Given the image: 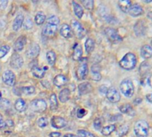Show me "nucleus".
<instances>
[{
	"label": "nucleus",
	"instance_id": "nucleus-6",
	"mask_svg": "<svg viewBox=\"0 0 152 137\" xmlns=\"http://www.w3.org/2000/svg\"><path fill=\"white\" fill-rule=\"evenodd\" d=\"M31 107L36 112H43L47 109V103L42 99H35L31 102Z\"/></svg>",
	"mask_w": 152,
	"mask_h": 137
},
{
	"label": "nucleus",
	"instance_id": "nucleus-32",
	"mask_svg": "<svg viewBox=\"0 0 152 137\" xmlns=\"http://www.w3.org/2000/svg\"><path fill=\"white\" fill-rule=\"evenodd\" d=\"M46 15L44 14L43 12H38L36 15H35V22L37 25H42L45 22Z\"/></svg>",
	"mask_w": 152,
	"mask_h": 137
},
{
	"label": "nucleus",
	"instance_id": "nucleus-20",
	"mask_svg": "<svg viewBox=\"0 0 152 137\" xmlns=\"http://www.w3.org/2000/svg\"><path fill=\"white\" fill-rule=\"evenodd\" d=\"M141 55L144 59H149L152 56V47L150 45H145L141 49Z\"/></svg>",
	"mask_w": 152,
	"mask_h": 137
},
{
	"label": "nucleus",
	"instance_id": "nucleus-23",
	"mask_svg": "<svg viewBox=\"0 0 152 137\" xmlns=\"http://www.w3.org/2000/svg\"><path fill=\"white\" fill-rule=\"evenodd\" d=\"M119 110L122 112V113H125V114H129L130 116H133L135 114V111L133 110V107L130 104H123L119 107Z\"/></svg>",
	"mask_w": 152,
	"mask_h": 137
},
{
	"label": "nucleus",
	"instance_id": "nucleus-50",
	"mask_svg": "<svg viewBox=\"0 0 152 137\" xmlns=\"http://www.w3.org/2000/svg\"><path fill=\"white\" fill-rule=\"evenodd\" d=\"M107 91H108V88H107L106 85H101V86L99 87V92H100V93H103V94H107Z\"/></svg>",
	"mask_w": 152,
	"mask_h": 137
},
{
	"label": "nucleus",
	"instance_id": "nucleus-4",
	"mask_svg": "<svg viewBox=\"0 0 152 137\" xmlns=\"http://www.w3.org/2000/svg\"><path fill=\"white\" fill-rule=\"evenodd\" d=\"M81 63L77 69L76 71V75H77V78L79 79H85L88 72H89V68H88V64H87V59H81Z\"/></svg>",
	"mask_w": 152,
	"mask_h": 137
},
{
	"label": "nucleus",
	"instance_id": "nucleus-19",
	"mask_svg": "<svg viewBox=\"0 0 152 137\" xmlns=\"http://www.w3.org/2000/svg\"><path fill=\"white\" fill-rule=\"evenodd\" d=\"M23 21H24V17H23L22 14H18L16 16V18L15 19L14 21V23H13V30L15 31H18L22 26V23H23Z\"/></svg>",
	"mask_w": 152,
	"mask_h": 137
},
{
	"label": "nucleus",
	"instance_id": "nucleus-22",
	"mask_svg": "<svg viewBox=\"0 0 152 137\" xmlns=\"http://www.w3.org/2000/svg\"><path fill=\"white\" fill-rule=\"evenodd\" d=\"M15 109L19 112H23L25 111L27 109V104L25 103V101L23 99H18L16 100V102L15 103Z\"/></svg>",
	"mask_w": 152,
	"mask_h": 137
},
{
	"label": "nucleus",
	"instance_id": "nucleus-41",
	"mask_svg": "<svg viewBox=\"0 0 152 137\" xmlns=\"http://www.w3.org/2000/svg\"><path fill=\"white\" fill-rule=\"evenodd\" d=\"M22 93H24L25 94L27 95H30V94H33L35 93V88H34V86H25V87H23V88H22Z\"/></svg>",
	"mask_w": 152,
	"mask_h": 137
},
{
	"label": "nucleus",
	"instance_id": "nucleus-13",
	"mask_svg": "<svg viewBox=\"0 0 152 137\" xmlns=\"http://www.w3.org/2000/svg\"><path fill=\"white\" fill-rule=\"evenodd\" d=\"M40 52V45L36 43H32L31 45H30V47L26 51V56L28 58H35L39 55Z\"/></svg>",
	"mask_w": 152,
	"mask_h": 137
},
{
	"label": "nucleus",
	"instance_id": "nucleus-57",
	"mask_svg": "<svg viewBox=\"0 0 152 137\" xmlns=\"http://www.w3.org/2000/svg\"><path fill=\"white\" fill-rule=\"evenodd\" d=\"M142 100L141 98H137V99L135 100V101H134V103H135V104H139V103H142Z\"/></svg>",
	"mask_w": 152,
	"mask_h": 137
},
{
	"label": "nucleus",
	"instance_id": "nucleus-2",
	"mask_svg": "<svg viewBox=\"0 0 152 137\" xmlns=\"http://www.w3.org/2000/svg\"><path fill=\"white\" fill-rule=\"evenodd\" d=\"M149 124L144 120H139L134 125V133L138 137H147L149 134Z\"/></svg>",
	"mask_w": 152,
	"mask_h": 137
},
{
	"label": "nucleus",
	"instance_id": "nucleus-29",
	"mask_svg": "<svg viewBox=\"0 0 152 137\" xmlns=\"http://www.w3.org/2000/svg\"><path fill=\"white\" fill-rule=\"evenodd\" d=\"M72 4H73V6H74V11L75 15L79 19H81V17H83V6H81V5H79L78 3H76V2H73Z\"/></svg>",
	"mask_w": 152,
	"mask_h": 137
},
{
	"label": "nucleus",
	"instance_id": "nucleus-24",
	"mask_svg": "<svg viewBox=\"0 0 152 137\" xmlns=\"http://www.w3.org/2000/svg\"><path fill=\"white\" fill-rule=\"evenodd\" d=\"M91 78L94 81H99L101 79V74L99 73V67L93 65L91 68Z\"/></svg>",
	"mask_w": 152,
	"mask_h": 137
},
{
	"label": "nucleus",
	"instance_id": "nucleus-7",
	"mask_svg": "<svg viewBox=\"0 0 152 137\" xmlns=\"http://www.w3.org/2000/svg\"><path fill=\"white\" fill-rule=\"evenodd\" d=\"M106 95H107V98H108V101L110 103H118L120 101V99H121L119 92L116 90L115 87H110V88H108V91H107Z\"/></svg>",
	"mask_w": 152,
	"mask_h": 137
},
{
	"label": "nucleus",
	"instance_id": "nucleus-16",
	"mask_svg": "<svg viewBox=\"0 0 152 137\" xmlns=\"http://www.w3.org/2000/svg\"><path fill=\"white\" fill-rule=\"evenodd\" d=\"M128 12H129V14L133 17H137V16H140L142 15L143 14V9L142 7L138 5V4H134V5H132L129 11H128Z\"/></svg>",
	"mask_w": 152,
	"mask_h": 137
},
{
	"label": "nucleus",
	"instance_id": "nucleus-59",
	"mask_svg": "<svg viewBox=\"0 0 152 137\" xmlns=\"http://www.w3.org/2000/svg\"><path fill=\"white\" fill-rule=\"evenodd\" d=\"M0 100H1V94H0Z\"/></svg>",
	"mask_w": 152,
	"mask_h": 137
},
{
	"label": "nucleus",
	"instance_id": "nucleus-26",
	"mask_svg": "<svg viewBox=\"0 0 152 137\" xmlns=\"http://www.w3.org/2000/svg\"><path fill=\"white\" fill-rule=\"evenodd\" d=\"M79 91L81 94H86L91 91V85L89 82H84L79 85Z\"/></svg>",
	"mask_w": 152,
	"mask_h": 137
},
{
	"label": "nucleus",
	"instance_id": "nucleus-47",
	"mask_svg": "<svg viewBox=\"0 0 152 137\" xmlns=\"http://www.w3.org/2000/svg\"><path fill=\"white\" fill-rule=\"evenodd\" d=\"M85 115H86V110H85L84 109H83V108H79V109H77V117H78L79 118H83Z\"/></svg>",
	"mask_w": 152,
	"mask_h": 137
},
{
	"label": "nucleus",
	"instance_id": "nucleus-54",
	"mask_svg": "<svg viewBox=\"0 0 152 137\" xmlns=\"http://www.w3.org/2000/svg\"><path fill=\"white\" fill-rule=\"evenodd\" d=\"M146 99H147V101H148L149 103H152V93L147 94V95H146Z\"/></svg>",
	"mask_w": 152,
	"mask_h": 137
},
{
	"label": "nucleus",
	"instance_id": "nucleus-27",
	"mask_svg": "<svg viewBox=\"0 0 152 137\" xmlns=\"http://www.w3.org/2000/svg\"><path fill=\"white\" fill-rule=\"evenodd\" d=\"M131 6H132V3L130 0H120L118 2V6L121 9V11H123L124 12H127L129 11Z\"/></svg>",
	"mask_w": 152,
	"mask_h": 137
},
{
	"label": "nucleus",
	"instance_id": "nucleus-51",
	"mask_svg": "<svg viewBox=\"0 0 152 137\" xmlns=\"http://www.w3.org/2000/svg\"><path fill=\"white\" fill-rule=\"evenodd\" d=\"M30 67H31V69H33L35 67H38V61L36 60H34L31 62H30Z\"/></svg>",
	"mask_w": 152,
	"mask_h": 137
},
{
	"label": "nucleus",
	"instance_id": "nucleus-5",
	"mask_svg": "<svg viewBox=\"0 0 152 137\" xmlns=\"http://www.w3.org/2000/svg\"><path fill=\"white\" fill-rule=\"evenodd\" d=\"M71 28L73 30V32L75 33L78 39H83V37L86 35V30L78 21H75V20L72 21Z\"/></svg>",
	"mask_w": 152,
	"mask_h": 137
},
{
	"label": "nucleus",
	"instance_id": "nucleus-11",
	"mask_svg": "<svg viewBox=\"0 0 152 137\" xmlns=\"http://www.w3.org/2000/svg\"><path fill=\"white\" fill-rule=\"evenodd\" d=\"M10 65L12 68L14 69H20L22 68V66L23 65V59L22 58V56L18 54H14L11 57L10 60Z\"/></svg>",
	"mask_w": 152,
	"mask_h": 137
},
{
	"label": "nucleus",
	"instance_id": "nucleus-21",
	"mask_svg": "<svg viewBox=\"0 0 152 137\" xmlns=\"http://www.w3.org/2000/svg\"><path fill=\"white\" fill-rule=\"evenodd\" d=\"M46 70H48V68H39V67H35L33 69H31V71H32V74L34 77H36L38 78H42L45 74H46Z\"/></svg>",
	"mask_w": 152,
	"mask_h": 137
},
{
	"label": "nucleus",
	"instance_id": "nucleus-58",
	"mask_svg": "<svg viewBox=\"0 0 152 137\" xmlns=\"http://www.w3.org/2000/svg\"><path fill=\"white\" fill-rule=\"evenodd\" d=\"M151 1H152V0H145L146 3H149V2H151Z\"/></svg>",
	"mask_w": 152,
	"mask_h": 137
},
{
	"label": "nucleus",
	"instance_id": "nucleus-8",
	"mask_svg": "<svg viewBox=\"0 0 152 137\" xmlns=\"http://www.w3.org/2000/svg\"><path fill=\"white\" fill-rule=\"evenodd\" d=\"M105 34L108 36V39L112 43H117L122 40V37L119 36L118 32L113 28H107L105 30Z\"/></svg>",
	"mask_w": 152,
	"mask_h": 137
},
{
	"label": "nucleus",
	"instance_id": "nucleus-1",
	"mask_svg": "<svg viewBox=\"0 0 152 137\" xmlns=\"http://www.w3.org/2000/svg\"><path fill=\"white\" fill-rule=\"evenodd\" d=\"M137 63V58L134 54L133 53H128L126 54L122 60L119 61V65L121 68L124 70H133L135 68Z\"/></svg>",
	"mask_w": 152,
	"mask_h": 137
},
{
	"label": "nucleus",
	"instance_id": "nucleus-44",
	"mask_svg": "<svg viewBox=\"0 0 152 137\" xmlns=\"http://www.w3.org/2000/svg\"><path fill=\"white\" fill-rule=\"evenodd\" d=\"M102 125H103V118H98L94 120V123H93V126H94L96 130H100L102 127Z\"/></svg>",
	"mask_w": 152,
	"mask_h": 137
},
{
	"label": "nucleus",
	"instance_id": "nucleus-46",
	"mask_svg": "<svg viewBox=\"0 0 152 137\" xmlns=\"http://www.w3.org/2000/svg\"><path fill=\"white\" fill-rule=\"evenodd\" d=\"M141 84L144 86L150 85V77L149 76V75H144L141 80Z\"/></svg>",
	"mask_w": 152,
	"mask_h": 137
},
{
	"label": "nucleus",
	"instance_id": "nucleus-37",
	"mask_svg": "<svg viewBox=\"0 0 152 137\" xmlns=\"http://www.w3.org/2000/svg\"><path fill=\"white\" fill-rule=\"evenodd\" d=\"M60 22V20L58 18L56 15H50L49 18H48V22L47 23H49V24H52V25H56V26H58V24Z\"/></svg>",
	"mask_w": 152,
	"mask_h": 137
},
{
	"label": "nucleus",
	"instance_id": "nucleus-56",
	"mask_svg": "<svg viewBox=\"0 0 152 137\" xmlns=\"http://www.w3.org/2000/svg\"><path fill=\"white\" fill-rule=\"evenodd\" d=\"M63 137H78V135H75L74 134H66Z\"/></svg>",
	"mask_w": 152,
	"mask_h": 137
},
{
	"label": "nucleus",
	"instance_id": "nucleus-17",
	"mask_svg": "<svg viewBox=\"0 0 152 137\" xmlns=\"http://www.w3.org/2000/svg\"><path fill=\"white\" fill-rule=\"evenodd\" d=\"M26 41H27V40H26L25 36H19L18 39H17V40L15 42V45H14V48H15V51H17V52L22 51L23 47L25 46Z\"/></svg>",
	"mask_w": 152,
	"mask_h": 137
},
{
	"label": "nucleus",
	"instance_id": "nucleus-34",
	"mask_svg": "<svg viewBox=\"0 0 152 137\" xmlns=\"http://www.w3.org/2000/svg\"><path fill=\"white\" fill-rule=\"evenodd\" d=\"M115 130V125H108V126H107V127H105L102 128L101 133H102L103 135H109Z\"/></svg>",
	"mask_w": 152,
	"mask_h": 137
},
{
	"label": "nucleus",
	"instance_id": "nucleus-25",
	"mask_svg": "<svg viewBox=\"0 0 152 137\" xmlns=\"http://www.w3.org/2000/svg\"><path fill=\"white\" fill-rule=\"evenodd\" d=\"M83 56V49H81V45L76 44L74 48V54H73V59L74 61H80Z\"/></svg>",
	"mask_w": 152,
	"mask_h": 137
},
{
	"label": "nucleus",
	"instance_id": "nucleus-30",
	"mask_svg": "<svg viewBox=\"0 0 152 137\" xmlns=\"http://www.w3.org/2000/svg\"><path fill=\"white\" fill-rule=\"evenodd\" d=\"M95 48V42L92 39H88L85 42V50L87 54H90Z\"/></svg>",
	"mask_w": 152,
	"mask_h": 137
},
{
	"label": "nucleus",
	"instance_id": "nucleus-48",
	"mask_svg": "<svg viewBox=\"0 0 152 137\" xmlns=\"http://www.w3.org/2000/svg\"><path fill=\"white\" fill-rule=\"evenodd\" d=\"M14 127V122L13 120L8 119L6 121H5V128H10Z\"/></svg>",
	"mask_w": 152,
	"mask_h": 137
},
{
	"label": "nucleus",
	"instance_id": "nucleus-60",
	"mask_svg": "<svg viewBox=\"0 0 152 137\" xmlns=\"http://www.w3.org/2000/svg\"><path fill=\"white\" fill-rule=\"evenodd\" d=\"M151 45H152V40H151Z\"/></svg>",
	"mask_w": 152,
	"mask_h": 137
},
{
	"label": "nucleus",
	"instance_id": "nucleus-45",
	"mask_svg": "<svg viewBox=\"0 0 152 137\" xmlns=\"http://www.w3.org/2000/svg\"><path fill=\"white\" fill-rule=\"evenodd\" d=\"M48 124H49V120L47 118H40L38 120V126L40 127H45L48 126Z\"/></svg>",
	"mask_w": 152,
	"mask_h": 137
},
{
	"label": "nucleus",
	"instance_id": "nucleus-53",
	"mask_svg": "<svg viewBox=\"0 0 152 137\" xmlns=\"http://www.w3.org/2000/svg\"><path fill=\"white\" fill-rule=\"evenodd\" d=\"M50 137H60L61 136V134L59 132H53L49 134Z\"/></svg>",
	"mask_w": 152,
	"mask_h": 137
},
{
	"label": "nucleus",
	"instance_id": "nucleus-39",
	"mask_svg": "<svg viewBox=\"0 0 152 137\" xmlns=\"http://www.w3.org/2000/svg\"><path fill=\"white\" fill-rule=\"evenodd\" d=\"M77 134H78V137H95L92 133L86 130H83V129L78 130Z\"/></svg>",
	"mask_w": 152,
	"mask_h": 137
},
{
	"label": "nucleus",
	"instance_id": "nucleus-33",
	"mask_svg": "<svg viewBox=\"0 0 152 137\" xmlns=\"http://www.w3.org/2000/svg\"><path fill=\"white\" fill-rule=\"evenodd\" d=\"M56 55L55 52L49 51L48 53H47V61H48L49 65L53 66L56 62Z\"/></svg>",
	"mask_w": 152,
	"mask_h": 137
},
{
	"label": "nucleus",
	"instance_id": "nucleus-55",
	"mask_svg": "<svg viewBox=\"0 0 152 137\" xmlns=\"http://www.w3.org/2000/svg\"><path fill=\"white\" fill-rule=\"evenodd\" d=\"M122 118V116L121 115H115V117H112V118H111V120H115V119H116V120H119V119H121Z\"/></svg>",
	"mask_w": 152,
	"mask_h": 137
},
{
	"label": "nucleus",
	"instance_id": "nucleus-43",
	"mask_svg": "<svg viewBox=\"0 0 152 137\" xmlns=\"http://www.w3.org/2000/svg\"><path fill=\"white\" fill-rule=\"evenodd\" d=\"M149 64L147 63V62H143L141 65V67H140V72L144 76V75H147V72H149Z\"/></svg>",
	"mask_w": 152,
	"mask_h": 137
},
{
	"label": "nucleus",
	"instance_id": "nucleus-36",
	"mask_svg": "<svg viewBox=\"0 0 152 137\" xmlns=\"http://www.w3.org/2000/svg\"><path fill=\"white\" fill-rule=\"evenodd\" d=\"M10 105H11V103L9 100H7L6 98H1V100H0V109H9Z\"/></svg>",
	"mask_w": 152,
	"mask_h": 137
},
{
	"label": "nucleus",
	"instance_id": "nucleus-18",
	"mask_svg": "<svg viewBox=\"0 0 152 137\" xmlns=\"http://www.w3.org/2000/svg\"><path fill=\"white\" fill-rule=\"evenodd\" d=\"M68 82V79L64 75H57V76L54 78V85L57 87H61L63 85H65L66 83Z\"/></svg>",
	"mask_w": 152,
	"mask_h": 137
},
{
	"label": "nucleus",
	"instance_id": "nucleus-52",
	"mask_svg": "<svg viewBox=\"0 0 152 137\" xmlns=\"http://www.w3.org/2000/svg\"><path fill=\"white\" fill-rule=\"evenodd\" d=\"M0 129H5V121L1 115H0Z\"/></svg>",
	"mask_w": 152,
	"mask_h": 137
},
{
	"label": "nucleus",
	"instance_id": "nucleus-9",
	"mask_svg": "<svg viewBox=\"0 0 152 137\" xmlns=\"http://www.w3.org/2000/svg\"><path fill=\"white\" fill-rule=\"evenodd\" d=\"M2 80L3 82L9 86H13L15 84V76L13 71L6 70L2 75Z\"/></svg>",
	"mask_w": 152,
	"mask_h": 137
},
{
	"label": "nucleus",
	"instance_id": "nucleus-10",
	"mask_svg": "<svg viewBox=\"0 0 152 137\" xmlns=\"http://www.w3.org/2000/svg\"><path fill=\"white\" fill-rule=\"evenodd\" d=\"M51 126L54 128L56 129H60V128H64L65 127H66L67 125V121L62 118V117H57V116H54L51 118Z\"/></svg>",
	"mask_w": 152,
	"mask_h": 137
},
{
	"label": "nucleus",
	"instance_id": "nucleus-35",
	"mask_svg": "<svg viewBox=\"0 0 152 137\" xmlns=\"http://www.w3.org/2000/svg\"><path fill=\"white\" fill-rule=\"evenodd\" d=\"M128 131H129V127L127 126V125H122V126L117 129V131H116V134H117L118 136H124Z\"/></svg>",
	"mask_w": 152,
	"mask_h": 137
},
{
	"label": "nucleus",
	"instance_id": "nucleus-38",
	"mask_svg": "<svg viewBox=\"0 0 152 137\" xmlns=\"http://www.w3.org/2000/svg\"><path fill=\"white\" fill-rule=\"evenodd\" d=\"M22 24H23V28H24L26 30H31L33 27V22H32V21H31V19L30 17L24 19Z\"/></svg>",
	"mask_w": 152,
	"mask_h": 137
},
{
	"label": "nucleus",
	"instance_id": "nucleus-31",
	"mask_svg": "<svg viewBox=\"0 0 152 137\" xmlns=\"http://www.w3.org/2000/svg\"><path fill=\"white\" fill-rule=\"evenodd\" d=\"M49 103H50V109L51 110H56L58 108V101L56 95L55 94H52L49 97Z\"/></svg>",
	"mask_w": 152,
	"mask_h": 137
},
{
	"label": "nucleus",
	"instance_id": "nucleus-12",
	"mask_svg": "<svg viewBox=\"0 0 152 137\" xmlns=\"http://www.w3.org/2000/svg\"><path fill=\"white\" fill-rule=\"evenodd\" d=\"M56 31H57V26L49 24V23H47L45 25V27L43 28V30H42V34L45 36L51 37V36H54L56 35Z\"/></svg>",
	"mask_w": 152,
	"mask_h": 137
},
{
	"label": "nucleus",
	"instance_id": "nucleus-3",
	"mask_svg": "<svg viewBox=\"0 0 152 137\" xmlns=\"http://www.w3.org/2000/svg\"><path fill=\"white\" fill-rule=\"evenodd\" d=\"M120 90L121 93L125 97H132L134 94V86L131 79H124L120 84Z\"/></svg>",
	"mask_w": 152,
	"mask_h": 137
},
{
	"label": "nucleus",
	"instance_id": "nucleus-15",
	"mask_svg": "<svg viewBox=\"0 0 152 137\" xmlns=\"http://www.w3.org/2000/svg\"><path fill=\"white\" fill-rule=\"evenodd\" d=\"M134 32L135 34L140 36H143L146 32V25L144 21H139L137 23L134 25Z\"/></svg>",
	"mask_w": 152,
	"mask_h": 137
},
{
	"label": "nucleus",
	"instance_id": "nucleus-14",
	"mask_svg": "<svg viewBox=\"0 0 152 137\" xmlns=\"http://www.w3.org/2000/svg\"><path fill=\"white\" fill-rule=\"evenodd\" d=\"M60 34L65 39H72L74 36V32L71 28V26H69L68 24H63L60 28Z\"/></svg>",
	"mask_w": 152,
	"mask_h": 137
},
{
	"label": "nucleus",
	"instance_id": "nucleus-28",
	"mask_svg": "<svg viewBox=\"0 0 152 137\" xmlns=\"http://www.w3.org/2000/svg\"><path fill=\"white\" fill-rule=\"evenodd\" d=\"M69 99H70V90L68 88L63 89L59 93V101L61 103H65L69 101Z\"/></svg>",
	"mask_w": 152,
	"mask_h": 137
},
{
	"label": "nucleus",
	"instance_id": "nucleus-49",
	"mask_svg": "<svg viewBox=\"0 0 152 137\" xmlns=\"http://www.w3.org/2000/svg\"><path fill=\"white\" fill-rule=\"evenodd\" d=\"M7 6V1L6 0H3V1H1L0 0V11L1 10H4Z\"/></svg>",
	"mask_w": 152,
	"mask_h": 137
},
{
	"label": "nucleus",
	"instance_id": "nucleus-42",
	"mask_svg": "<svg viewBox=\"0 0 152 137\" xmlns=\"http://www.w3.org/2000/svg\"><path fill=\"white\" fill-rule=\"evenodd\" d=\"M81 3H83V6L88 10H92L93 6H94V2L92 0H83Z\"/></svg>",
	"mask_w": 152,
	"mask_h": 137
},
{
	"label": "nucleus",
	"instance_id": "nucleus-40",
	"mask_svg": "<svg viewBox=\"0 0 152 137\" xmlns=\"http://www.w3.org/2000/svg\"><path fill=\"white\" fill-rule=\"evenodd\" d=\"M10 51V46L9 45H3L0 47V59H2L3 57H5L8 52Z\"/></svg>",
	"mask_w": 152,
	"mask_h": 137
}]
</instances>
